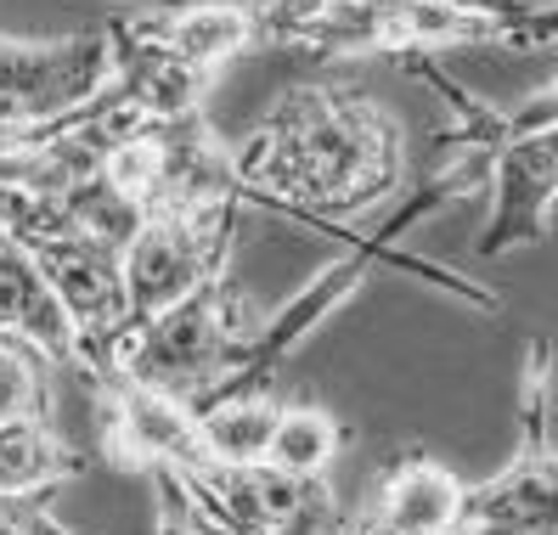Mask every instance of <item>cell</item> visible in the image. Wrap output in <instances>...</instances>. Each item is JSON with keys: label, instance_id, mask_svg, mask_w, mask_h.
<instances>
[{"label": "cell", "instance_id": "cell-1", "mask_svg": "<svg viewBox=\"0 0 558 535\" xmlns=\"http://www.w3.org/2000/svg\"><path fill=\"white\" fill-rule=\"evenodd\" d=\"M259 215L355 238L344 220L384 209L407 175L401 119L367 90L293 85L232 153Z\"/></svg>", "mask_w": 558, "mask_h": 535}, {"label": "cell", "instance_id": "cell-2", "mask_svg": "<svg viewBox=\"0 0 558 535\" xmlns=\"http://www.w3.org/2000/svg\"><path fill=\"white\" fill-rule=\"evenodd\" d=\"M254 35L305 57H440L558 46V7H451V0H254Z\"/></svg>", "mask_w": 558, "mask_h": 535}, {"label": "cell", "instance_id": "cell-3", "mask_svg": "<svg viewBox=\"0 0 558 535\" xmlns=\"http://www.w3.org/2000/svg\"><path fill=\"white\" fill-rule=\"evenodd\" d=\"M113 96L142 119L204 113V96L232 57L254 51V0H163L158 12L108 23Z\"/></svg>", "mask_w": 558, "mask_h": 535}, {"label": "cell", "instance_id": "cell-4", "mask_svg": "<svg viewBox=\"0 0 558 535\" xmlns=\"http://www.w3.org/2000/svg\"><path fill=\"white\" fill-rule=\"evenodd\" d=\"M0 226L28 248L51 282L57 305L69 311L80 344H85V378L113 373V350L124 339V238L96 220L90 209L69 204L57 192H35L17 181H0Z\"/></svg>", "mask_w": 558, "mask_h": 535}, {"label": "cell", "instance_id": "cell-5", "mask_svg": "<svg viewBox=\"0 0 558 535\" xmlns=\"http://www.w3.org/2000/svg\"><path fill=\"white\" fill-rule=\"evenodd\" d=\"M254 316L259 311L248 305V293L232 282V265H226V271L198 282L186 299H175L170 311H158L153 321L130 327L113 350V373L192 400L215 378L232 373L238 350L254 332Z\"/></svg>", "mask_w": 558, "mask_h": 535}, {"label": "cell", "instance_id": "cell-6", "mask_svg": "<svg viewBox=\"0 0 558 535\" xmlns=\"http://www.w3.org/2000/svg\"><path fill=\"white\" fill-rule=\"evenodd\" d=\"M463 535H558V446H553V344L531 339L519 378V446L502 474L463 490Z\"/></svg>", "mask_w": 558, "mask_h": 535}, {"label": "cell", "instance_id": "cell-7", "mask_svg": "<svg viewBox=\"0 0 558 535\" xmlns=\"http://www.w3.org/2000/svg\"><path fill=\"white\" fill-rule=\"evenodd\" d=\"M238 204H192V209H153L124 238V316L130 327L153 321L186 299L198 282L232 265L238 248ZM124 327V332H130Z\"/></svg>", "mask_w": 558, "mask_h": 535}, {"label": "cell", "instance_id": "cell-8", "mask_svg": "<svg viewBox=\"0 0 558 535\" xmlns=\"http://www.w3.org/2000/svg\"><path fill=\"white\" fill-rule=\"evenodd\" d=\"M108 85H113L108 28L62 35V40L0 35V153L57 119L85 113Z\"/></svg>", "mask_w": 558, "mask_h": 535}, {"label": "cell", "instance_id": "cell-9", "mask_svg": "<svg viewBox=\"0 0 558 535\" xmlns=\"http://www.w3.org/2000/svg\"><path fill=\"white\" fill-rule=\"evenodd\" d=\"M226 535H339L344 501L327 474H288L277 462H209L181 479Z\"/></svg>", "mask_w": 558, "mask_h": 535}, {"label": "cell", "instance_id": "cell-10", "mask_svg": "<svg viewBox=\"0 0 558 535\" xmlns=\"http://www.w3.org/2000/svg\"><path fill=\"white\" fill-rule=\"evenodd\" d=\"M96 394H102V451L113 467H130V474H198V467L220 462L204 440V423H198V406L170 389H153V384H136L124 373H108L96 378Z\"/></svg>", "mask_w": 558, "mask_h": 535}, {"label": "cell", "instance_id": "cell-11", "mask_svg": "<svg viewBox=\"0 0 558 535\" xmlns=\"http://www.w3.org/2000/svg\"><path fill=\"white\" fill-rule=\"evenodd\" d=\"M490 220L480 254L497 259L513 248H531L553 238V209H558V124L542 130H497L490 153Z\"/></svg>", "mask_w": 558, "mask_h": 535}, {"label": "cell", "instance_id": "cell-12", "mask_svg": "<svg viewBox=\"0 0 558 535\" xmlns=\"http://www.w3.org/2000/svg\"><path fill=\"white\" fill-rule=\"evenodd\" d=\"M463 479L429 451H407L378 490L367 496V508L350 513L355 535H451L457 513H463Z\"/></svg>", "mask_w": 558, "mask_h": 535}, {"label": "cell", "instance_id": "cell-13", "mask_svg": "<svg viewBox=\"0 0 558 535\" xmlns=\"http://www.w3.org/2000/svg\"><path fill=\"white\" fill-rule=\"evenodd\" d=\"M0 332L28 339L51 366H74L85 373V344L69 321V311L57 305L51 282L40 277V265L28 259V248L0 226Z\"/></svg>", "mask_w": 558, "mask_h": 535}, {"label": "cell", "instance_id": "cell-14", "mask_svg": "<svg viewBox=\"0 0 558 535\" xmlns=\"http://www.w3.org/2000/svg\"><path fill=\"white\" fill-rule=\"evenodd\" d=\"M85 474V457L51 428V417L0 423V490H62Z\"/></svg>", "mask_w": 558, "mask_h": 535}, {"label": "cell", "instance_id": "cell-15", "mask_svg": "<svg viewBox=\"0 0 558 535\" xmlns=\"http://www.w3.org/2000/svg\"><path fill=\"white\" fill-rule=\"evenodd\" d=\"M277 417H282V400H271V389L198 400L204 440H209V451L220 462H259V457H266V446H271Z\"/></svg>", "mask_w": 558, "mask_h": 535}, {"label": "cell", "instance_id": "cell-16", "mask_svg": "<svg viewBox=\"0 0 558 535\" xmlns=\"http://www.w3.org/2000/svg\"><path fill=\"white\" fill-rule=\"evenodd\" d=\"M344 446V423L327 412V406H311V400H293L282 406L277 428H271V446H266V462L288 467V474H327Z\"/></svg>", "mask_w": 558, "mask_h": 535}, {"label": "cell", "instance_id": "cell-17", "mask_svg": "<svg viewBox=\"0 0 558 535\" xmlns=\"http://www.w3.org/2000/svg\"><path fill=\"white\" fill-rule=\"evenodd\" d=\"M51 373H57V366L28 339L0 332V423L51 417Z\"/></svg>", "mask_w": 558, "mask_h": 535}, {"label": "cell", "instance_id": "cell-18", "mask_svg": "<svg viewBox=\"0 0 558 535\" xmlns=\"http://www.w3.org/2000/svg\"><path fill=\"white\" fill-rule=\"evenodd\" d=\"M153 485V501H158V519H153V535H226L204 508L198 496H192L175 474H163V467H153V474H142Z\"/></svg>", "mask_w": 558, "mask_h": 535}, {"label": "cell", "instance_id": "cell-19", "mask_svg": "<svg viewBox=\"0 0 558 535\" xmlns=\"http://www.w3.org/2000/svg\"><path fill=\"white\" fill-rule=\"evenodd\" d=\"M0 535H74L46 513L40 490H0Z\"/></svg>", "mask_w": 558, "mask_h": 535}, {"label": "cell", "instance_id": "cell-20", "mask_svg": "<svg viewBox=\"0 0 558 535\" xmlns=\"http://www.w3.org/2000/svg\"><path fill=\"white\" fill-rule=\"evenodd\" d=\"M451 535H463V530H451Z\"/></svg>", "mask_w": 558, "mask_h": 535}]
</instances>
